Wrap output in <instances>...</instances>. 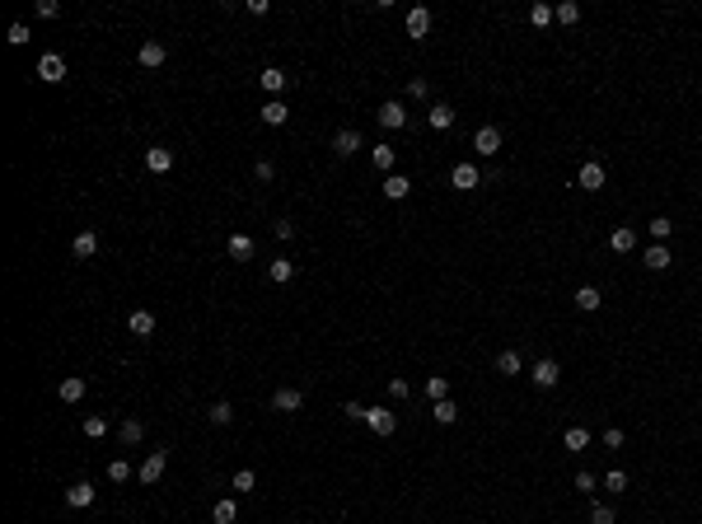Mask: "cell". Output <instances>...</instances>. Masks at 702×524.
<instances>
[{"label":"cell","mask_w":702,"mask_h":524,"mask_svg":"<svg viewBox=\"0 0 702 524\" xmlns=\"http://www.w3.org/2000/svg\"><path fill=\"white\" fill-rule=\"evenodd\" d=\"M38 80H43V84H61V80H66V56H61V52H43V56H38Z\"/></svg>","instance_id":"cell-1"},{"label":"cell","mask_w":702,"mask_h":524,"mask_svg":"<svg viewBox=\"0 0 702 524\" xmlns=\"http://www.w3.org/2000/svg\"><path fill=\"white\" fill-rule=\"evenodd\" d=\"M365 426L384 440V436H393V431H398V417H393L389 407H370V412H365Z\"/></svg>","instance_id":"cell-2"},{"label":"cell","mask_w":702,"mask_h":524,"mask_svg":"<svg viewBox=\"0 0 702 524\" xmlns=\"http://www.w3.org/2000/svg\"><path fill=\"white\" fill-rule=\"evenodd\" d=\"M403 28H408V38H417V43H421V38L431 33V10H426V5H412V10H408V19H403Z\"/></svg>","instance_id":"cell-3"},{"label":"cell","mask_w":702,"mask_h":524,"mask_svg":"<svg viewBox=\"0 0 702 524\" xmlns=\"http://www.w3.org/2000/svg\"><path fill=\"white\" fill-rule=\"evenodd\" d=\"M478 183H482L478 164H468V159H464V164H454V169H449V187H459V192H473Z\"/></svg>","instance_id":"cell-4"},{"label":"cell","mask_w":702,"mask_h":524,"mask_svg":"<svg viewBox=\"0 0 702 524\" xmlns=\"http://www.w3.org/2000/svg\"><path fill=\"white\" fill-rule=\"evenodd\" d=\"M604 178H609V174H604V164H599V159H585V164H581V174H576V183L585 187V192H599V187H604Z\"/></svg>","instance_id":"cell-5"},{"label":"cell","mask_w":702,"mask_h":524,"mask_svg":"<svg viewBox=\"0 0 702 524\" xmlns=\"http://www.w3.org/2000/svg\"><path fill=\"white\" fill-rule=\"evenodd\" d=\"M529 379H534V389H557L562 370H557V361H539V366L529 370Z\"/></svg>","instance_id":"cell-6"},{"label":"cell","mask_w":702,"mask_h":524,"mask_svg":"<svg viewBox=\"0 0 702 524\" xmlns=\"http://www.w3.org/2000/svg\"><path fill=\"white\" fill-rule=\"evenodd\" d=\"M164 468H169V454H164V449L145 454V464H141V482H145V487H150V482H159V477H164Z\"/></svg>","instance_id":"cell-7"},{"label":"cell","mask_w":702,"mask_h":524,"mask_svg":"<svg viewBox=\"0 0 702 524\" xmlns=\"http://www.w3.org/2000/svg\"><path fill=\"white\" fill-rule=\"evenodd\" d=\"M66 505L71 510H89L94 505V482H71L66 487Z\"/></svg>","instance_id":"cell-8"},{"label":"cell","mask_w":702,"mask_h":524,"mask_svg":"<svg viewBox=\"0 0 702 524\" xmlns=\"http://www.w3.org/2000/svg\"><path fill=\"white\" fill-rule=\"evenodd\" d=\"M379 127H384V131L408 127V112H403V104H398V99H389V104H379Z\"/></svg>","instance_id":"cell-9"},{"label":"cell","mask_w":702,"mask_h":524,"mask_svg":"<svg viewBox=\"0 0 702 524\" xmlns=\"http://www.w3.org/2000/svg\"><path fill=\"white\" fill-rule=\"evenodd\" d=\"M361 150V131H351V127H342L338 136H333V155H342V159H351Z\"/></svg>","instance_id":"cell-10"},{"label":"cell","mask_w":702,"mask_h":524,"mask_svg":"<svg viewBox=\"0 0 702 524\" xmlns=\"http://www.w3.org/2000/svg\"><path fill=\"white\" fill-rule=\"evenodd\" d=\"M473 150H478V155H496V150H501V131H496V127H478V131H473Z\"/></svg>","instance_id":"cell-11"},{"label":"cell","mask_w":702,"mask_h":524,"mask_svg":"<svg viewBox=\"0 0 702 524\" xmlns=\"http://www.w3.org/2000/svg\"><path fill=\"white\" fill-rule=\"evenodd\" d=\"M127 328H131V337H150V333H155V314H150V309H131Z\"/></svg>","instance_id":"cell-12"},{"label":"cell","mask_w":702,"mask_h":524,"mask_svg":"<svg viewBox=\"0 0 702 524\" xmlns=\"http://www.w3.org/2000/svg\"><path fill=\"white\" fill-rule=\"evenodd\" d=\"M258 117H262V122H267V127H286V122H290V108L281 104V99H267V104H262V112H258Z\"/></svg>","instance_id":"cell-13"},{"label":"cell","mask_w":702,"mask_h":524,"mask_svg":"<svg viewBox=\"0 0 702 524\" xmlns=\"http://www.w3.org/2000/svg\"><path fill=\"white\" fill-rule=\"evenodd\" d=\"M272 407H277V412H300V407H305V393L300 389H277L272 393Z\"/></svg>","instance_id":"cell-14"},{"label":"cell","mask_w":702,"mask_h":524,"mask_svg":"<svg viewBox=\"0 0 702 524\" xmlns=\"http://www.w3.org/2000/svg\"><path fill=\"white\" fill-rule=\"evenodd\" d=\"M258 84H262V89H267V94H272V99H277V94H281V89H286V84H290V75H286V71H281V66H267V71H262V75H258Z\"/></svg>","instance_id":"cell-15"},{"label":"cell","mask_w":702,"mask_h":524,"mask_svg":"<svg viewBox=\"0 0 702 524\" xmlns=\"http://www.w3.org/2000/svg\"><path fill=\"white\" fill-rule=\"evenodd\" d=\"M145 169H150V174H169V169H174V150L150 145V150H145Z\"/></svg>","instance_id":"cell-16"},{"label":"cell","mask_w":702,"mask_h":524,"mask_svg":"<svg viewBox=\"0 0 702 524\" xmlns=\"http://www.w3.org/2000/svg\"><path fill=\"white\" fill-rule=\"evenodd\" d=\"M426 127H431V131H449V127H454V108H449V104H431Z\"/></svg>","instance_id":"cell-17"},{"label":"cell","mask_w":702,"mask_h":524,"mask_svg":"<svg viewBox=\"0 0 702 524\" xmlns=\"http://www.w3.org/2000/svg\"><path fill=\"white\" fill-rule=\"evenodd\" d=\"M164 43H141V52H136V61L145 66V71H155V66H164Z\"/></svg>","instance_id":"cell-18"},{"label":"cell","mask_w":702,"mask_h":524,"mask_svg":"<svg viewBox=\"0 0 702 524\" xmlns=\"http://www.w3.org/2000/svg\"><path fill=\"white\" fill-rule=\"evenodd\" d=\"M56 398H61V403H80V398H84V379H80V374H66V379L56 384Z\"/></svg>","instance_id":"cell-19"},{"label":"cell","mask_w":702,"mask_h":524,"mask_svg":"<svg viewBox=\"0 0 702 524\" xmlns=\"http://www.w3.org/2000/svg\"><path fill=\"white\" fill-rule=\"evenodd\" d=\"M408 192H412V183H408V174H389V178H384V197H389V202H403Z\"/></svg>","instance_id":"cell-20"},{"label":"cell","mask_w":702,"mask_h":524,"mask_svg":"<svg viewBox=\"0 0 702 524\" xmlns=\"http://www.w3.org/2000/svg\"><path fill=\"white\" fill-rule=\"evenodd\" d=\"M609 248H613V253H632V248H637V230H627V225H618V230L609 235Z\"/></svg>","instance_id":"cell-21"},{"label":"cell","mask_w":702,"mask_h":524,"mask_svg":"<svg viewBox=\"0 0 702 524\" xmlns=\"http://www.w3.org/2000/svg\"><path fill=\"white\" fill-rule=\"evenodd\" d=\"M117 436H122V445H141V440H145V421H141V417H127Z\"/></svg>","instance_id":"cell-22"},{"label":"cell","mask_w":702,"mask_h":524,"mask_svg":"<svg viewBox=\"0 0 702 524\" xmlns=\"http://www.w3.org/2000/svg\"><path fill=\"white\" fill-rule=\"evenodd\" d=\"M71 253H75V258H94V253H99V235H94V230H84V235H75V243H71Z\"/></svg>","instance_id":"cell-23"},{"label":"cell","mask_w":702,"mask_h":524,"mask_svg":"<svg viewBox=\"0 0 702 524\" xmlns=\"http://www.w3.org/2000/svg\"><path fill=\"white\" fill-rule=\"evenodd\" d=\"M431 417H436V426H454L459 421V407L449 398H441V403H431Z\"/></svg>","instance_id":"cell-24"},{"label":"cell","mask_w":702,"mask_h":524,"mask_svg":"<svg viewBox=\"0 0 702 524\" xmlns=\"http://www.w3.org/2000/svg\"><path fill=\"white\" fill-rule=\"evenodd\" d=\"M562 445L572 449V454H581V449H590V431H585V426H567V436H562Z\"/></svg>","instance_id":"cell-25"},{"label":"cell","mask_w":702,"mask_h":524,"mask_svg":"<svg viewBox=\"0 0 702 524\" xmlns=\"http://www.w3.org/2000/svg\"><path fill=\"white\" fill-rule=\"evenodd\" d=\"M211 520H215V524H234V520H239V505H234L230 497H220L215 505H211Z\"/></svg>","instance_id":"cell-26"},{"label":"cell","mask_w":702,"mask_h":524,"mask_svg":"<svg viewBox=\"0 0 702 524\" xmlns=\"http://www.w3.org/2000/svg\"><path fill=\"white\" fill-rule=\"evenodd\" d=\"M225 248H230L234 262H248V258H253V239H248V235H230V243H225Z\"/></svg>","instance_id":"cell-27"},{"label":"cell","mask_w":702,"mask_h":524,"mask_svg":"<svg viewBox=\"0 0 702 524\" xmlns=\"http://www.w3.org/2000/svg\"><path fill=\"white\" fill-rule=\"evenodd\" d=\"M599 305H604V295H599L595 286H581V290H576V309H585V314H595Z\"/></svg>","instance_id":"cell-28"},{"label":"cell","mask_w":702,"mask_h":524,"mask_svg":"<svg viewBox=\"0 0 702 524\" xmlns=\"http://www.w3.org/2000/svg\"><path fill=\"white\" fill-rule=\"evenodd\" d=\"M267 276H272L277 286H286L290 276H295V262H290V258H272V267H267Z\"/></svg>","instance_id":"cell-29"},{"label":"cell","mask_w":702,"mask_h":524,"mask_svg":"<svg viewBox=\"0 0 702 524\" xmlns=\"http://www.w3.org/2000/svg\"><path fill=\"white\" fill-rule=\"evenodd\" d=\"M670 262H675V258H670V248H665V243H651V248H646V267H651V272H665Z\"/></svg>","instance_id":"cell-30"},{"label":"cell","mask_w":702,"mask_h":524,"mask_svg":"<svg viewBox=\"0 0 702 524\" xmlns=\"http://www.w3.org/2000/svg\"><path fill=\"white\" fill-rule=\"evenodd\" d=\"M370 159H375V169H384V174H389V169H393V159H398V155H393V145H389V141H379V145L370 150Z\"/></svg>","instance_id":"cell-31"},{"label":"cell","mask_w":702,"mask_h":524,"mask_svg":"<svg viewBox=\"0 0 702 524\" xmlns=\"http://www.w3.org/2000/svg\"><path fill=\"white\" fill-rule=\"evenodd\" d=\"M496 370H501V374H520V370H524L520 351H501V356H496Z\"/></svg>","instance_id":"cell-32"},{"label":"cell","mask_w":702,"mask_h":524,"mask_svg":"<svg viewBox=\"0 0 702 524\" xmlns=\"http://www.w3.org/2000/svg\"><path fill=\"white\" fill-rule=\"evenodd\" d=\"M426 398H431V403L449 398V379H445V374H431V379H426Z\"/></svg>","instance_id":"cell-33"},{"label":"cell","mask_w":702,"mask_h":524,"mask_svg":"<svg viewBox=\"0 0 702 524\" xmlns=\"http://www.w3.org/2000/svg\"><path fill=\"white\" fill-rule=\"evenodd\" d=\"M207 417L215 421V426H230V421H234V407L225 403V398H220V403H211V412H207Z\"/></svg>","instance_id":"cell-34"},{"label":"cell","mask_w":702,"mask_h":524,"mask_svg":"<svg viewBox=\"0 0 702 524\" xmlns=\"http://www.w3.org/2000/svg\"><path fill=\"white\" fill-rule=\"evenodd\" d=\"M552 19H557V14H552V5H534V10H529V24H534V28H548Z\"/></svg>","instance_id":"cell-35"},{"label":"cell","mask_w":702,"mask_h":524,"mask_svg":"<svg viewBox=\"0 0 702 524\" xmlns=\"http://www.w3.org/2000/svg\"><path fill=\"white\" fill-rule=\"evenodd\" d=\"M84 436H89V440H104V436H108V417H84Z\"/></svg>","instance_id":"cell-36"},{"label":"cell","mask_w":702,"mask_h":524,"mask_svg":"<svg viewBox=\"0 0 702 524\" xmlns=\"http://www.w3.org/2000/svg\"><path fill=\"white\" fill-rule=\"evenodd\" d=\"M646 230H651V239H655V243H665V239H670V230H675V225H670V220H665V215H655V220H651Z\"/></svg>","instance_id":"cell-37"},{"label":"cell","mask_w":702,"mask_h":524,"mask_svg":"<svg viewBox=\"0 0 702 524\" xmlns=\"http://www.w3.org/2000/svg\"><path fill=\"white\" fill-rule=\"evenodd\" d=\"M127 477H131L127 459H113V464H108V482H127Z\"/></svg>","instance_id":"cell-38"},{"label":"cell","mask_w":702,"mask_h":524,"mask_svg":"<svg viewBox=\"0 0 702 524\" xmlns=\"http://www.w3.org/2000/svg\"><path fill=\"white\" fill-rule=\"evenodd\" d=\"M590 524H618L613 505H590Z\"/></svg>","instance_id":"cell-39"},{"label":"cell","mask_w":702,"mask_h":524,"mask_svg":"<svg viewBox=\"0 0 702 524\" xmlns=\"http://www.w3.org/2000/svg\"><path fill=\"white\" fill-rule=\"evenodd\" d=\"M552 14H557V24H576V19H581V5H572V0H567V5H557Z\"/></svg>","instance_id":"cell-40"},{"label":"cell","mask_w":702,"mask_h":524,"mask_svg":"<svg viewBox=\"0 0 702 524\" xmlns=\"http://www.w3.org/2000/svg\"><path fill=\"white\" fill-rule=\"evenodd\" d=\"M5 43H10V47H24V43H28V24H10Z\"/></svg>","instance_id":"cell-41"},{"label":"cell","mask_w":702,"mask_h":524,"mask_svg":"<svg viewBox=\"0 0 702 524\" xmlns=\"http://www.w3.org/2000/svg\"><path fill=\"white\" fill-rule=\"evenodd\" d=\"M595 487H599V477H595V473H576V492H585V497H590Z\"/></svg>","instance_id":"cell-42"},{"label":"cell","mask_w":702,"mask_h":524,"mask_svg":"<svg viewBox=\"0 0 702 524\" xmlns=\"http://www.w3.org/2000/svg\"><path fill=\"white\" fill-rule=\"evenodd\" d=\"M234 492H253V468H239V473H234Z\"/></svg>","instance_id":"cell-43"},{"label":"cell","mask_w":702,"mask_h":524,"mask_svg":"<svg viewBox=\"0 0 702 524\" xmlns=\"http://www.w3.org/2000/svg\"><path fill=\"white\" fill-rule=\"evenodd\" d=\"M272 174H277L272 159H258V164H253V178H258V183H272Z\"/></svg>","instance_id":"cell-44"},{"label":"cell","mask_w":702,"mask_h":524,"mask_svg":"<svg viewBox=\"0 0 702 524\" xmlns=\"http://www.w3.org/2000/svg\"><path fill=\"white\" fill-rule=\"evenodd\" d=\"M604 487H609V492H627V473H618V468H613L609 477H604Z\"/></svg>","instance_id":"cell-45"},{"label":"cell","mask_w":702,"mask_h":524,"mask_svg":"<svg viewBox=\"0 0 702 524\" xmlns=\"http://www.w3.org/2000/svg\"><path fill=\"white\" fill-rule=\"evenodd\" d=\"M623 440H627V436L618 431V426H609V431H604V445H609V449H623Z\"/></svg>","instance_id":"cell-46"},{"label":"cell","mask_w":702,"mask_h":524,"mask_svg":"<svg viewBox=\"0 0 702 524\" xmlns=\"http://www.w3.org/2000/svg\"><path fill=\"white\" fill-rule=\"evenodd\" d=\"M38 14H43V19H56V14H61V5H56V0H38Z\"/></svg>","instance_id":"cell-47"},{"label":"cell","mask_w":702,"mask_h":524,"mask_svg":"<svg viewBox=\"0 0 702 524\" xmlns=\"http://www.w3.org/2000/svg\"><path fill=\"white\" fill-rule=\"evenodd\" d=\"M342 412H347V417H351V421H365V412H370V407H365V403H347Z\"/></svg>","instance_id":"cell-48"},{"label":"cell","mask_w":702,"mask_h":524,"mask_svg":"<svg viewBox=\"0 0 702 524\" xmlns=\"http://www.w3.org/2000/svg\"><path fill=\"white\" fill-rule=\"evenodd\" d=\"M272 235H277V239H295V225H290V220H277Z\"/></svg>","instance_id":"cell-49"},{"label":"cell","mask_w":702,"mask_h":524,"mask_svg":"<svg viewBox=\"0 0 702 524\" xmlns=\"http://www.w3.org/2000/svg\"><path fill=\"white\" fill-rule=\"evenodd\" d=\"M389 393H393V398H408L412 384H408V379H389Z\"/></svg>","instance_id":"cell-50"},{"label":"cell","mask_w":702,"mask_h":524,"mask_svg":"<svg viewBox=\"0 0 702 524\" xmlns=\"http://www.w3.org/2000/svg\"><path fill=\"white\" fill-rule=\"evenodd\" d=\"M408 94H412V99H426V94H431V84H426V80H412V84H408Z\"/></svg>","instance_id":"cell-51"}]
</instances>
